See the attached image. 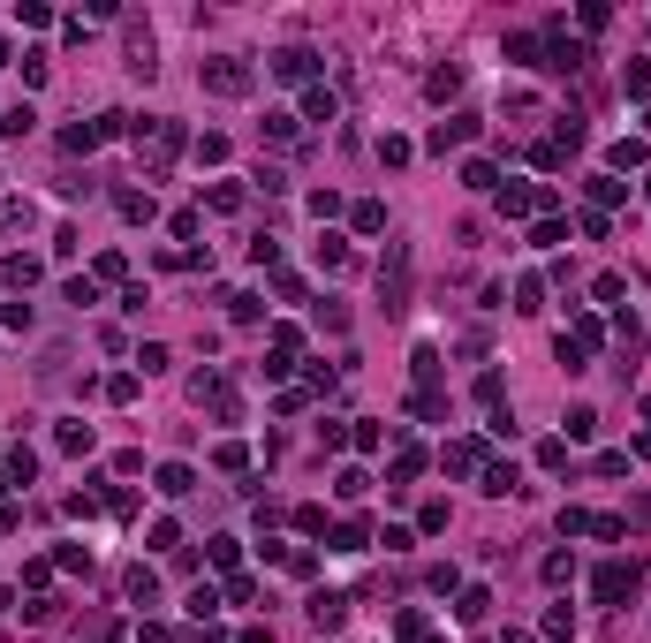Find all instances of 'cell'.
Masks as SVG:
<instances>
[{"instance_id": "ee69618b", "label": "cell", "mask_w": 651, "mask_h": 643, "mask_svg": "<svg viewBox=\"0 0 651 643\" xmlns=\"http://www.w3.org/2000/svg\"><path fill=\"white\" fill-rule=\"evenodd\" d=\"M644 197H651V175H644Z\"/></svg>"}, {"instance_id": "b9f144b4", "label": "cell", "mask_w": 651, "mask_h": 643, "mask_svg": "<svg viewBox=\"0 0 651 643\" xmlns=\"http://www.w3.org/2000/svg\"><path fill=\"white\" fill-rule=\"evenodd\" d=\"M598 432V409H569V439H591Z\"/></svg>"}, {"instance_id": "d4e9b609", "label": "cell", "mask_w": 651, "mask_h": 643, "mask_svg": "<svg viewBox=\"0 0 651 643\" xmlns=\"http://www.w3.org/2000/svg\"><path fill=\"white\" fill-rule=\"evenodd\" d=\"M349 220H356V227H364V235H379V227H387V205H371V197H364V205H356V212H349Z\"/></svg>"}, {"instance_id": "5bb4252c", "label": "cell", "mask_w": 651, "mask_h": 643, "mask_svg": "<svg viewBox=\"0 0 651 643\" xmlns=\"http://www.w3.org/2000/svg\"><path fill=\"white\" fill-rule=\"evenodd\" d=\"M319 265L326 273H349V243H341V235H319Z\"/></svg>"}, {"instance_id": "3957f363", "label": "cell", "mask_w": 651, "mask_h": 643, "mask_svg": "<svg viewBox=\"0 0 651 643\" xmlns=\"http://www.w3.org/2000/svg\"><path fill=\"white\" fill-rule=\"evenodd\" d=\"M379 295H387V311H402V295H409V250L402 243H394L387 265H379Z\"/></svg>"}, {"instance_id": "603a6c76", "label": "cell", "mask_w": 651, "mask_h": 643, "mask_svg": "<svg viewBox=\"0 0 651 643\" xmlns=\"http://www.w3.org/2000/svg\"><path fill=\"white\" fill-rule=\"evenodd\" d=\"M190 485H197V477H190V469H182V462H167V469H159V492H167V500H182V492H190Z\"/></svg>"}, {"instance_id": "7402d4cb", "label": "cell", "mask_w": 651, "mask_h": 643, "mask_svg": "<svg viewBox=\"0 0 651 643\" xmlns=\"http://www.w3.org/2000/svg\"><path fill=\"white\" fill-rule=\"evenodd\" d=\"M416 469H425V446H394V485H409Z\"/></svg>"}, {"instance_id": "52a82bcc", "label": "cell", "mask_w": 651, "mask_h": 643, "mask_svg": "<svg viewBox=\"0 0 651 643\" xmlns=\"http://www.w3.org/2000/svg\"><path fill=\"white\" fill-rule=\"evenodd\" d=\"M53 446H61V455H91V424H83V417H61Z\"/></svg>"}, {"instance_id": "30bf717a", "label": "cell", "mask_w": 651, "mask_h": 643, "mask_svg": "<svg viewBox=\"0 0 651 643\" xmlns=\"http://www.w3.org/2000/svg\"><path fill=\"white\" fill-rule=\"evenodd\" d=\"M311 620H319V629H341V620H349V598L319 590V598H311Z\"/></svg>"}, {"instance_id": "d6a6232c", "label": "cell", "mask_w": 651, "mask_h": 643, "mask_svg": "<svg viewBox=\"0 0 651 643\" xmlns=\"http://www.w3.org/2000/svg\"><path fill=\"white\" fill-rule=\"evenodd\" d=\"M15 24H24V31H46V24H53V15H46V8H38V0H15Z\"/></svg>"}, {"instance_id": "4316f807", "label": "cell", "mask_w": 651, "mask_h": 643, "mask_svg": "<svg viewBox=\"0 0 651 643\" xmlns=\"http://www.w3.org/2000/svg\"><path fill=\"white\" fill-rule=\"evenodd\" d=\"M462 182H470V189H500V175H493V159H470V167H462Z\"/></svg>"}, {"instance_id": "e0dca14e", "label": "cell", "mask_w": 651, "mask_h": 643, "mask_svg": "<svg viewBox=\"0 0 651 643\" xmlns=\"http://www.w3.org/2000/svg\"><path fill=\"white\" fill-rule=\"evenodd\" d=\"M205 205H213V212H243V182H213V189H205Z\"/></svg>"}, {"instance_id": "83f0119b", "label": "cell", "mask_w": 651, "mask_h": 643, "mask_svg": "<svg viewBox=\"0 0 651 643\" xmlns=\"http://www.w3.org/2000/svg\"><path fill=\"white\" fill-rule=\"evenodd\" d=\"M515 311H545V288L531 281V273H522V281H515Z\"/></svg>"}, {"instance_id": "f1b7e54d", "label": "cell", "mask_w": 651, "mask_h": 643, "mask_svg": "<svg viewBox=\"0 0 651 643\" xmlns=\"http://www.w3.org/2000/svg\"><path fill=\"white\" fill-rule=\"evenodd\" d=\"M31 469H38V455H31V446H8V485H15V477L31 485Z\"/></svg>"}, {"instance_id": "d590c367", "label": "cell", "mask_w": 651, "mask_h": 643, "mask_svg": "<svg viewBox=\"0 0 651 643\" xmlns=\"http://www.w3.org/2000/svg\"><path fill=\"white\" fill-rule=\"evenodd\" d=\"M364 485H371L364 469H341V477H333V492H341V500H364Z\"/></svg>"}, {"instance_id": "74e56055", "label": "cell", "mask_w": 651, "mask_h": 643, "mask_svg": "<svg viewBox=\"0 0 651 643\" xmlns=\"http://www.w3.org/2000/svg\"><path fill=\"white\" fill-rule=\"evenodd\" d=\"M531 243H538V250H553V243H569V227H560V220H538V227H531Z\"/></svg>"}, {"instance_id": "7a4b0ae2", "label": "cell", "mask_w": 651, "mask_h": 643, "mask_svg": "<svg viewBox=\"0 0 651 643\" xmlns=\"http://www.w3.org/2000/svg\"><path fill=\"white\" fill-rule=\"evenodd\" d=\"M197 76H205V91H220V99H243V91H250V69H243L235 53H220V61H205Z\"/></svg>"}, {"instance_id": "484cf974", "label": "cell", "mask_w": 651, "mask_h": 643, "mask_svg": "<svg viewBox=\"0 0 651 643\" xmlns=\"http://www.w3.org/2000/svg\"><path fill=\"white\" fill-rule=\"evenodd\" d=\"M508 61H522V69H538V38H531V31H515V38H508Z\"/></svg>"}, {"instance_id": "9a60e30c", "label": "cell", "mask_w": 651, "mask_h": 643, "mask_svg": "<svg viewBox=\"0 0 651 643\" xmlns=\"http://www.w3.org/2000/svg\"><path fill=\"white\" fill-rule=\"evenodd\" d=\"M371 545V523H341L333 530V552H364Z\"/></svg>"}, {"instance_id": "cb8c5ba5", "label": "cell", "mask_w": 651, "mask_h": 643, "mask_svg": "<svg viewBox=\"0 0 651 643\" xmlns=\"http://www.w3.org/2000/svg\"><path fill=\"white\" fill-rule=\"evenodd\" d=\"M409 152H416V144H409V137H394V129L379 137V159H387V167H409Z\"/></svg>"}, {"instance_id": "4dcf8cb0", "label": "cell", "mask_w": 651, "mask_h": 643, "mask_svg": "<svg viewBox=\"0 0 651 643\" xmlns=\"http://www.w3.org/2000/svg\"><path fill=\"white\" fill-rule=\"evenodd\" d=\"M425 91H432V99H455V91H462V69H432Z\"/></svg>"}, {"instance_id": "7c38bea8", "label": "cell", "mask_w": 651, "mask_h": 643, "mask_svg": "<svg viewBox=\"0 0 651 643\" xmlns=\"http://www.w3.org/2000/svg\"><path fill=\"white\" fill-rule=\"evenodd\" d=\"M455 613H462V620H470V629H477V620L493 613V590H485V583H470V590H462V606H455Z\"/></svg>"}, {"instance_id": "1f68e13d", "label": "cell", "mask_w": 651, "mask_h": 643, "mask_svg": "<svg viewBox=\"0 0 651 643\" xmlns=\"http://www.w3.org/2000/svg\"><path fill=\"white\" fill-rule=\"evenodd\" d=\"M583 189H591V205H621V182H614V175H591Z\"/></svg>"}, {"instance_id": "60d3db41", "label": "cell", "mask_w": 651, "mask_h": 643, "mask_svg": "<svg viewBox=\"0 0 651 643\" xmlns=\"http://www.w3.org/2000/svg\"><path fill=\"white\" fill-rule=\"evenodd\" d=\"M227 159V137H197V167H220Z\"/></svg>"}, {"instance_id": "8d00e7d4", "label": "cell", "mask_w": 651, "mask_h": 643, "mask_svg": "<svg viewBox=\"0 0 651 643\" xmlns=\"http://www.w3.org/2000/svg\"><path fill=\"white\" fill-rule=\"evenodd\" d=\"M0 227H31V205L24 197H0Z\"/></svg>"}, {"instance_id": "8fae6325", "label": "cell", "mask_w": 651, "mask_h": 643, "mask_svg": "<svg viewBox=\"0 0 651 643\" xmlns=\"http://www.w3.org/2000/svg\"><path fill=\"white\" fill-rule=\"evenodd\" d=\"M114 205H121V220H137V227H144V220H152V212H159V205H152V189H121Z\"/></svg>"}, {"instance_id": "7bdbcfd3", "label": "cell", "mask_w": 651, "mask_h": 643, "mask_svg": "<svg viewBox=\"0 0 651 643\" xmlns=\"http://www.w3.org/2000/svg\"><path fill=\"white\" fill-rule=\"evenodd\" d=\"M0 69H8V46H0Z\"/></svg>"}, {"instance_id": "ffe728a7", "label": "cell", "mask_w": 651, "mask_h": 643, "mask_svg": "<svg viewBox=\"0 0 651 643\" xmlns=\"http://www.w3.org/2000/svg\"><path fill=\"white\" fill-rule=\"evenodd\" d=\"M485 492H522V477H515V462H485Z\"/></svg>"}, {"instance_id": "4fadbf2b", "label": "cell", "mask_w": 651, "mask_h": 643, "mask_svg": "<svg viewBox=\"0 0 651 643\" xmlns=\"http://www.w3.org/2000/svg\"><path fill=\"white\" fill-rule=\"evenodd\" d=\"M621 91H628V99H651V61H628V69H621Z\"/></svg>"}, {"instance_id": "e575fe53", "label": "cell", "mask_w": 651, "mask_h": 643, "mask_svg": "<svg viewBox=\"0 0 651 643\" xmlns=\"http://www.w3.org/2000/svg\"><path fill=\"white\" fill-rule=\"evenodd\" d=\"M31 121H38V114H31V99H24V106H8V121H0V137H24Z\"/></svg>"}, {"instance_id": "44dd1931", "label": "cell", "mask_w": 651, "mask_h": 643, "mask_svg": "<svg viewBox=\"0 0 651 643\" xmlns=\"http://www.w3.org/2000/svg\"><path fill=\"white\" fill-rule=\"evenodd\" d=\"M0 281H8V288H31V281H38V257H8V265H0Z\"/></svg>"}, {"instance_id": "277c9868", "label": "cell", "mask_w": 651, "mask_h": 643, "mask_svg": "<svg viewBox=\"0 0 651 643\" xmlns=\"http://www.w3.org/2000/svg\"><path fill=\"white\" fill-rule=\"evenodd\" d=\"M583 61H591V46H583V38H553V46H545V61H538V69H553V76H576Z\"/></svg>"}, {"instance_id": "ba28073f", "label": "cell", "mask_w": 651, "mask_h": 643, "mask_svg": "<svg viewBox=\"0 0 651 643\" xmlns=\"http://www.w3.org/2000/svg\"><path fill=\"white\" fill-rule=\"evenodd\" d=\"M439 462H447L455 477H470V469H485V446H477V439H455V446H447Z\"/></svg>"}, {"instance_id": "f546056e", "label": "cell", "mask_w": 651, "mask_h": 643, "mask_svg": "<svg viewBox=\"0 0 651 643\" xmlns=\"http://www.w3.org/2000/svg\"><path fill=\"white\" fill-rule=\"evenodd\" d=\"M129 598H137V606H152V598H159V583H152V568H129Z\"/></svg>"}, {"instance_id": "ac0fdd59", "label": "cell", "mask_w": 651, "mask_h": 643, "mask_svg": "<svg viewBox=\"0 0 651 643\" xmlns=\"http://www.w3.org/2000/svg\"><path fill=\"white\" fill-rule=\"evenodd\" d=\"M606 159H614V175H628V167H644V137H621V144H614Z\"/></svg>"}, {"instance_id": "836d02e7", "label": "cell", "mask_w": 651, "mask_h": 643, "mask_svg": "<svg viewBox=\"0 0 651 643\" xmlns=\"http://www.w3.org/2000/svg\"><path fill=\"white\" fill-rule=\"evenodd\" d=\"M591 523H598V514H583V507H560V530H569V538H591Z\"/></svg>"}, {"instance_id": "5b68a950", "label": "cell", "mask_w": 651, "mask_h": 643, "mask_svg": "<svg viewBox=\"0 0 651 643\" xmlns=\"http://www.w3.org/2000/svg\"><path fill=\"white\" fill-rule=\"evenodd\" d=\"M273 76H281V83H303V76H319V53H303V46H281V53H273Z\"/></svg>"}, {"instance_id": "d6986e66", "label": "cell", "mask_w": 651, "mask_h": 643, "mask_svg": "<svg viewBox=\"0 0 651 643\" xmlns=\"http://www.w3.org/2000/svg\"><path fill=\"white\" fill-rule=\"evenodd\" d=\"M213 613H220V590H213V583H197V590H190V620L205 629V620H213Z\"/></svg>"}, {"instance_id": "8992f818", "label": "cell", "mask_w": 651, "mask_h": 643, "mask_svg": "<svg viewBox=\"0 0 651 643\" xmlns=\"http://www.w3.org/2000/svg\"><path fill=\"white\" fill-rule=\"evenodd\" d=\"M470 137H477V114H455V121H439L425 144H432V152H447V144H470Z\"/></svg>"}, {"instance_id": "6da1fadb", "label": "cell", "mask_w": 651, "mask_h": 643, "mask_svg": "<svg viewBox=\"0 0 651 643\" xmlns=\"http://www.w3.org/2000/svg\"><path fill=\"white\" fill-rule=\"evenodd\" d=\"M637 583H644V568H637V561H606V568L591 575V598H598V606H621Z\"/></svg>"}, {"instance_id": "f35d334b", "label": "cell", "mask_w": 651, "mask_h": 643, "mask_svg": "<svg viewBox=\"0 0 651 643\" xmlns=\"http://www.w3.org/2000/svg\"><path fill=\"white\" fill-rule=\"evenodd\" d=\"M167 363H175V356H167L159 341H144V349H137V371H167Z\"/></svg>"}, {"instance_id": "2e32d148", "label": "cell", "mask_w": 651, "mask_h": 643, "mask_svg": "<svg viewBox=\"0 0 651 643\" xmlns=\"http://www.w3.org/2000/svg\"><path fill=\"white\" fill-rule=\"evenodd\" d=\"M303 121H333V91H326V83H311V91H303Z\"/></svg>"}, {"instance_id": "ab89813d", "label": "cell", "mask_w": 651, "mask_h": 643, "mask_svg": "<svg viewBox=\"0 0 651 643\" xmlns=\"http://www.w3.org/2000/svg\"><path fill=\"white\" fill-rule=\"evenodd\" d=\"M213 462H220V469H243V462H250V446H243V439H227V446H213Z\"/></svg>"}, {"instance_id": "9c48e42d", "label": "cell", "mask_w": 651, "mask_h": 643, "mask_svg": "<svg viewBox=\"0 0 651 643\" xmlns=\"http://www.w3.org/2000/svg\"><path fill=\"white\" fill-rule=\"evenodd\" d=\"M265 137H273V144H296V137H303V114H288V106H273V114H265Z\"/></svg>"}]
</instances>
